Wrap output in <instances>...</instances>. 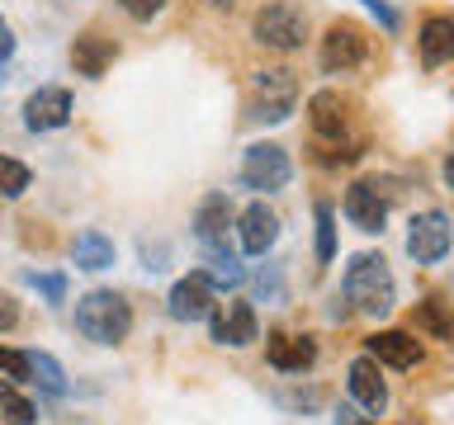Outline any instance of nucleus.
Returning a JSON list of instances; mask_svg holds the SVG:
<instances>
[{
	"instance_id": "20",
	"label": "nucleus",
	"mask_w": 454,
	"mask_h": 425,
	"mask_svg": "<svg viewBox=\"0 0 454 425\" xmlns=\"http://www.w3.org/2000/svg\"><path fill=\"white\" fill-rule=\"evenodd\" d=\"M411 326H417L426 340L454 345V303H445V298H421L417 312H411Z\"/></svg>"
},
{
	"instance_id": "10",
	"label": "nucleus",
	"mask_w": 454,
	"mask_h": 425,
	"mask_svg": "<svg viewBox=\"0 0 454 425\" xmlns=\"http://www.w3.org/2000/svg\"><path fill=\"white\" fill-rule=\"evenodd\" d=\"M208 331L218 345H232V350H247L261 340V321H255V307L251 303H227V307H213L208 317Z\"/></svg>"
},
{
	"instance_id": "15",
	"label": "nucleus",
	"mask_w": 454,
	"mask_h": 425,
	"mask_svg": "<svg viewBox=\"0 0 454 425\" xmlns=\"http://www.w3.org/2000/svg\"><path fill=\"white\" fill-rule=\"evenodd\" d=\"M364 354H374L383 368H417L421 364V345L411 331H374L364 340Z\"/></svg>"
},
{
	"instance_id": "23",
	"label": "nucleus",
	"mask_w": 454,
	"mask_h": 425,
	"mask_svg": "<svg viewBox=\"0 0 454 425\" xmlns=\"http://www.w3.org/2000/svg\"><path fill=\"white\" fill-rule=\"evenodd\" d=\"M28 378H34L43 392L67 397V374H62V364H57L48 350H34V354H28Z\"/></svg>"
},
{
	"instance_id": "26",
	"label": "nucleus",
	"mask_w": 454,
	"mask_h": 425,
	"mask_svg": "<svg viewBox=\"0 0 454 425\" xmlns=\"http://www.w3.org/2000/svg\"><path fill=\"white\" fill-rule=\"evenodd\" d=\"M317 260L332 265L336 260V208L317 204Z\"/></svg>"
},
{
	"instance_id": "8",
	"label": "nucleus",
	"mask_w": 454,
	"mask_h": 425,
	"mask_svg": "<svg viewBox=\"0 0 454 425\" xmlns=\"http://www.w3.org/2000/svg\"><path fill=\"white\" fill-rule=\"evenodd\" d=\"M379 368L383 364L374 359V354H360V359H350V368H346L350 402L360 411H369V416H383V411H388V382H383Z\"/></svg>"
},
{
	"instance_id": "5",
	"label": "nucleus",
	"mask_w": 454,
	"mask_h": 425,
	"mask_svg": "<svg viewBox=\"0 0 454 425\" xmlns=\"http://www.w3.org/2000/svg\"><path fill=\"white\" fill-rule=\"evenodd\" d=\"M364 57H369V38H364V28L355 24V19H336L322 34L317 62H322L326 76H346V71L364 66Z\"/></svg>"
},
{
	"instance_id": "21",
	"label": "nucleus",
	"mask_w": 454,
	"mask_h": 425,
	"mask_svg": "<svg viewBox=\"0 0 454 425\" xmlns=\"http://www.w3.org/2000/svg\"><path fill=\"white\" fill-rule=\"evenodd\" d=\"M71 260H76V269H85V274H99V269L114 265V241L105 232H95V227H85V232H76V241H71Z\"/></svg>"
},
{
	"instance_id": "7",
	"label": "nucleus",
	"mask_w": 454,
	"mask_h": 425,
	"mask_svg": "<svg viewBox=\"0 0 454 425\" xmlns=\"http://www.w3.org/2000/svg\"><path fill=\"white\" fill-rule=\"evenodd\" d=\"M454 246V227L440 208H426L407 222V255L417 265H440Z\"/></svg>"
},
{
	"instance_id": "17",
	"label": "nucleus",
	"mask_w": 454,
	"mask_h": 425,
	"mask_svg": "<svg viewBox=\"0 0 454 425\" xmlns=\"http://www.w3.org/2000/svg\"><path fill=\"white\" fill-rule=\"evenodd\" d=\"M227 227H232V198L227 194H208L194 212V241L199 246H227Z\"/></svg>"
},
{
	"instance_id": "31",
	"label": "nucleus",
	"mask_w": 454,
	"mask_h": 425,
	"mask_svg": "<svg viewBox=\"0 0 454 425\" xmlns=\"http://www.w3.org/2000/svg\"><path fill=\"white\" fill-rule=\"evenodd\" d=\"M336 425H374V416H369V411H360L355 402H346L336 411Z\"/></svg>"
},
{
	"instance_id": "34",
	"label": "nucleus",
	"mask_w": 454,
	"mask_h": 425,
	"mask_svg": "<svg viewBox=\"0 0 454 425\" xmlns=\"http://www.w3.org/2000/svg\"><path fill=\"white\" fill-rule=\"evenodd\" d=\"M10 52H14V34H10V24L0 19V62H5Z\"/></svg>"
},
{
	"instance_id": "13",
	"label": "nucleus",
	"mask_w": 454,
	"mask_h": 425,
	"mask_svg": "<svg viewBox=\"0 0 454 425\" xmlns=\"http://www.w3.org/2000/svg\"><path fill=\"white\" fill-rule=\"evenodd\" d=\"M265 359L275 374H308V368L317 364V340L312 336H270Z\"/></svg>"
},
{
	"instance_id": "33",
	"label": "nucleus",
	"mask_w": 454,
	"mask_h": 425,
	"mask_svg": "<svg viewBox=\"0 0 454 425\" xmlns=\"http://www.w3.org/2000/svg\"><path fill=\"white\" fill-rule=\"evenodd\" d=\"M14 321H20V307H14L10 298H0V331H10Z\"/></svg>"
},
{
	"instance_id": "9",
	"label": "nucleus",
	"mask_w": 454,
	"mask_h": 425,
	"mask_svg": "<svg viewBox=\"0 0 454 425\" xmlns=\"http://www.w3.org/2000/svg\"><path fill=\"white\" fill-rule=\"evenodd\" d=\"M340 212H346L350 227H360L364 236H379L383 222H388V198L379 194L374 180H355L346 189V204H340Z\"/></svg>"
},
{
	"instance_id": "24",
	"label": "nucleus",
	"mask_w": 454,
	"mask_h": 425,
	"mask_svg": "<svg viewBox=\"0 0 454 425\" xmlns=\"http://www.w3.org/2000/svg\"><path fill=\"white\" fill-rule=\"evenodd\" d=\"M0 421L5 425H34L38 421V406L14 388V382H0Z\"/></svg>"
},
{
	"instance_id": "30",
	"label": "nucleus",
	"mask_w": 454,
	"mask_h": 425,
	"mask_svg": "<svg viewBox=\"0 0 454 425\" xmlns=\"http://www.w3.org/2000/svg\"><path fill=\"white\" fill-rule=\"evenodd\" d=\"M364 10L374 14V19H379L383 28H388V34H397V10L388 5V0H364Z\"/></svg>"
},
{
	"instance_id": "14",
	"label": "nucleus",
	"mask_w": 454,
	"mask_h": 425,
	"mask_svg": "<svg viewBox=\"0 0 454 425\" xmlns=\"http://www.w3.org/2000/svg\"><path fill=\"white\" fill-rule=\"evenodd\" d=\"M308 123H312V133H317L322 142H332V147H340L346 133H350L346 104H340L336 90H317V95L308 99Z\"/></svg>"
},
{
	"instance_id": "3",
	"label": "nucleus",
	"mask_w": 454,
	"mask_h": 425,
	"mask_svg": "<svg viewBox=\"0 0 454 425\" xmlns=\"http://www.w3.org/2000/svg\"><path fill=\"white\" fill-rule=\"evenodd\" d=\"M251 90H255V104H251V119L255 123H284L298 104V81L289 66H265L251 76Z\"/></svg>"
},
{
	"instance_id": "25",
	"label": "nucleus",
	"mask_w": 454,
	"mask_h": 425,
	"mask_svg": "<svg viewBox=\"0 0 454 425\" xmlns=\"http://www.w3.org/2000/svg\"><path fill=\"white\" fill-rule=\"evenodd\" d=\"M28 184H34L28 166L0 151V198H20V194H28Z\"/></svg>"
},
{
	"instance_id": "22",
	"label": "nucleus",
	"mask_w": 454,
	"mask_h": 425,
	"mask_svg": "<svg viewBox=\"0 0 454 425\" xmlns=\"http://www.w3.org/2000/svg\"><path fill=\"white\" fill-rule=\"evenodd\" d=\"M208 255V265L199 269L213 289H237L241 279H247V269H241V260H237V251H227V246H208L204 251Z\"/></svg>"
},
{
	"instance_id": "28",
	"label": "nucleus",
	"mask_w": 454,
	"mask_h": 425,
	"mask_svg": "<svg viewBox=\"0 0 454 425\" xmlns=\"http://www.w3.org/2000/svg\"><path fill=\"white\" fill-rule=\"evenodd\" d=\"M28 283H34L48 303H62L67 298V274H28Z\"/></svg>"
},
{
	"instance_id": "6",
	"label": "nucleus",
	"mask_w": 454,
	"mask_h": 425,
	"mask_svg": "<svg viewBox=\"0 0 454 425\" xmlns=\"http://www.w3.org/2000/svg\"><path fill=\"white\" fill-rule=\"evenodd\" d=\"M289 180H294V161L279 142H255V147H247V156H241V184L247 189L275 194Z\"/></svg>"
},
{
	"instance_id": "11",
	"label": "nucleus",
	"mask_w": 454,
	"mask_h": 425,
	"mask_svg": "<svg viewBox=\"0 0 454 425\" xmlns=\"http://www.w3.org/2000/svg\"><path fill=\"white\" fill-rule=\"evenodd\" d=\"M213 307H218L213 303V283L199 274V269L184 274V279H176V289H170V298H166V312L176 321H208Z\"/></svg>"
},
{
	"instance_id": "4",
	"label": "nucleus",
	"mask_w": 454,
	"mask_h": 425,
	"mask_svg": "<svg viewBox=\"0 0 454 425\" xmlns=\"http://www.w3.org/2000/svg\"><path fill=\"white\" fill-rule=\"evenodd\" d=\"M251 34H255V42H265V48H275V52H298L308 38V19L298 5H289V0H275V5H265L251 19Z\"/></svg>"
},
{
	"instance_id": "12",
	"label": "nucleus",
	"mask_w": 454,
	"mask_h": 425,
	"mask_svg": "<svg viewBox=\"0 0 454 425\" xmlns=\"http://www.w3.org/2000/svg\"><path fill=\"white\" fill-rule=\"evenodd\" d=\"M67 119H71V90H62V85H43L24 99L28 133H52V128H67Z\"/></svg>"
},
{
	"instance_id": "18",
	"label": "nucleus",
	"mask_w": 454,
	"mask_h": 425,
	"mask_svg": "<svg viewBox=\"0 0 454 425\" xmlns=\"http://www.w3.org/2000/svg\"><path fill=\"white\" fill-rule=\"evenodd\" d=\"M114 57H119V42L105 38V34H81L76 42H71V66H76V76L99 81L114 66Z\"/></svg>"
},
{
	"instance_id": "35",
	"label": "nucleus",
	"mask_w": 454,
	"mask_h": 425,
	"mask_svg": "<svg viewBox=\"0 0 454 425\" xmlns=\"http://www.w3.org/2000/svg\"><path fill=\"white\" fill-rule=\"evenodd\" d=\"M440 175H445V184H450V194H454V151L445 156V166H440Z\"/></svg>"
},
{
	"instance_id": "29",
	"label": "nucleus",
	"mask_w": 454,
	"mask_h": 425,
	"mask_svg": "<svg viewBox=\"0 0 454 425\" xmlns=\"http://www.w3.org/2000/svg\"><path fill=\"white\" fill-rule=\"evenodd\" d=\"M119 5H123V14H128V19L147 24L152 14H161V5H166V0H119Z\"/></svg>"
},
{
	"instance_id": "1",
	"label": "nucleus",
	"mask_w": 454,
	"mask_h": 425,
	"mask_svg": "<svg viewBox=\"0 0 454 425\" xmlns=\"http://www.w3.org/2000/svg\"><path fill=\"white\" fill-rule=\"evenodd\" d=\"M340 298L350 303V312L388 317V312L397 307V279H393V269L383 265V255H374V251L350 255L346 279H340Z\"/></svg>"
},
{
	"instance_id": "2",
	"label": "nucleus",
	"mask_w": 454,
	"mask_h": 425,
	"mask_svg": "<svg viewBox=\"0 0 454 425\" xmlns=\"http://www.w3.org/2000/svg\"><path fill=\"white\" fill-rule=\"evenodd\" d=\"M76 331L95 345H119L133 331V307L114 289H90L76 298Z\"/></svg>"
},
{
	"instance_id": "19",
	"label": "nucleus",
	"mask_w": 454,
	"mask_h": 425,
	"mask_svg": "<svg viewBox=\"0 0 454 425\" xmlns=\"http://www.w3.org/2000/svg\"><path fill=\"white\" fill-rule=\"evenodd\" d=\"M237 232H241V251H247V255H265L279 241V218L265 204H251L237 218Z\"/></svg>"
},
{
	"instance_id": "27",
	"label": "nucleus",
	"mask_w": 454,
	"mask_h": 425,
	"mask_svg": "<svg viewBox=\"0 0 454 425\" xmlns=\"http://www.w3.org/2000/svg\"><path fill=\"white\" fill-rule=\"evenodd\" d=\"M0 374H5L10 382H24V378H28V354L0 345Z\"/></svg>"
},
{
	"instance_id": "36",
	"label": "nucleus",
	"mask_w": 454,
	"mask_h": 425,
	"mask_svg": "<svg viewBox=\"0 0 454 425\" xmlns=\"http://www.w3.org/2000/svg\"><path fill=\"white\" fill-rule=\"evenodd\" d=\"M208 5H213V10H232L237 0H208Z\"/></svg>"
},
{
	"instance_id": "16",
	"label": "nucleus",
	"mask_w": 454,
	"mask_h": 425,
	"mask_svg": "<svg viewBox=\"0 0 454 425\" xmlns=\"http://www.w3.org/2000/svg\"><path fill=\"white\" fill-rule=\"evenodd\" d=\"M417 52H421V66L454 62V14H431V19H421Z\"/></svg>"
},
{
	"instance_id": "32",
	"label": "nucleus",
	"mask_w": 454,
	"mask_h": 425,
	"mask_svg": "<svg viewBox=\"0 0 454 425\" xmlns=\"http://www.w3.org/2000/svg\"><path fill=\"white\" fill-rule=\"evenodd\" d=\"M255 289H261V298H270V303H279L284 289H279V269H270V274L255 279Z\"/></svg>"
}]
</instances>
